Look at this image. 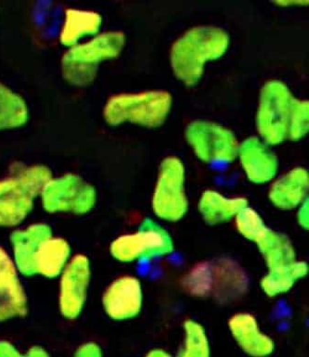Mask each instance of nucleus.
I'll list each match as a JSON object with an SVG mask.
<instances>
[{
    "label": "nucleus",
    "instance_id": "bb28decb",
    "mask_svg": "<svg viewBox=\"0 0 309 357\" xmlns=\"http://www.w3.org/2000/svg\"><path fill=\"white\" fill-rule=\"evenodd\" d=\"M75 355L78 357H100L103 354L102 348L95 342H86L77 348Z\"/></svg>",
    "mask_w": 309,
    "mask_h": 357
},
{
    "label": "nucleus",
    "instance_id": "4468645a",
    "mask_svg": "<svg viewBox=\"0 0 309 357\" xmlns=\"http://www.w3.org/2000/svg\"><path fill=\"white\" fill-rule=\"evenodd\" d=\"M52 236V227L44 223L33 224L27 229L15 230L11 233L13 259L20 274L25 277L36 275V254L41 244Z\"/></svg>",
    "mask_w": 309,
    "mask_h": 357
},
{
    "label": "nucleus",
    "instance_id": "f257e3e1",
    "mask_svg": "<svg viewBox=\"0 0 309 357\" xmlns=\"http://www.w3.org/2000/svg\"><path fill=\"white\" fill-rule=\"evenodd\" d=\"M229 36L223 29L211 26L193 28L174 43L171 66L174 74L187 86H195L204 74V64L227 52Z\"/></svg>",
    "mask_w": 309,
    "mask_h": 357
},
{
    "label": "nucleus",
    "instance_id": "a878e982",
    "mask_svg": "<svg viewBox=\"0 0 309 357\" xmlns=\"http://www.w3.org/2000/svg\"><path fill=\"white\" fill-rule=\"evenodd\" d=\"M308 101L293 98L289 119L288 137L293 142H299L308 134L309 128Z\"/></svg>",
    "mask_w": 309,
    "mask_h": 357
},
{
    "label": "nucleus",
    "instance_id": "c85d7f7f",
    "mask_svg": "<svg viewBox=\"0 0 309 357\" xmlns=\"http://www.w3.org/2000/svg\"><path fill=\"white\" fill-rule=\"evenodd\" d=\"M297 220L299 224L303 227V229H308V202L306 199L301 205H300V209L299 213H297Z\"/></svg>",
    "mask_w": 309,
    "mask_h": 357
},
{
    "label": "nucleus",
    "instance_id": "4be33fe9",
    "mask_svg": "<svg viewBox=\"0 0 309 357\" xmlns=\"http://www.w3.org/2000/svg\"><path fill=\"white\" fill-rule=\"evenodd\" d=\"M308 273V264L296 261L282 268L269 270L268 274L261 280V288L269 297L286 294L293 288L296 281L305 278Z\"/></svg>",
    "mask_w": 309,
    "mask_h": 357
},
{
    "label": "nucleus",
    "instance_id": "0eeeda50",
    "mask_svg": "<svg viewBox=\"0 0 309 357\" xmlns=\"http://www.w3.org/2000/svg\"><path fill=\"white\" fill-rule=\"evenodd\" d=\"M293 97L287 86L271 81L261 91L257 115V130L266 143L279 145L288 137Z\"/></svg>",
    "mask_w": 309,
    "mask_h": 357
},
{
    "label": "nucleus",
    "instance_id": "f3484780",
    "mask_svg": "<svg viewBox=\"0 0 309 357\" xmlns=\"http://www.w3.org/2000/svg\"><path fill=\"white\" fill-rule=\"evenodd\" d=\"M308 185V171L296 168L271 185L269 199L279 209L293 210L306 201Z\"/></svg>",
    "mask_w": 309,
    "mask_h": 357
},
{
    "label": "nucleus",
    "instance_id": "5701e85b",
    "mask_svg": "<svg viewBox=\"0 0 309 357\" xmlns=\"http://www.w3.org/2000/svg\"><path fill=\"white\" fill-rule=\"evenodd\" d=\"M29 117L24 98L0 82V131L22 128Z\"/></svg>",
    "mask_w": 309,
    "mask_h": 357
},
{
    "label": "nucleus",
    "instance_id": "393cba45",
    "mask_svg": "<svg viewBox=\"0 0 309 357\" xmlns=\"http://www.w3.org/2000/svg\"><path fill=\"white\" fill-rule=\"evenodd\" d=\"M238 231L248 241H257L268 229L259 213L246 206L235 216Z\"/></svg>",
    "mask_w": 309,
    "mask_h": 357
},
{
    "label": "nucleus",
    "instance_id": "7ed1b4c3",
    "mask_svg": "<svg viewBox=\"0 0 309 357\" xmlns=\"http://www.w3.org/2000/svg\"><path fill=\"white\" fill-rule=\"evenodd\" d=\"M125 45V33L109 31L70 47L61 61L63 79L78 88L91 85L96 79L100 64L117 58Z\"/></svg>",
    "mask_w": 309,
    "mask_h": 357
},
{
    "label": "nucleus",
    "instance_id": "a211bd4d",
    "mask_svg": "<svg viewBox=\"0 0 309 357\" xmlns=\"http://www.w3.org/2000/svg\"><path fill=\"white\" fill-rule=\"evenodd\" d=\"M103 17L93 10L68 8L64 14V22L60 33L63 46H77L83 38L96 36L103 25Z\"/></svg>",
    "mask_w": 309,
    "mask_h": 357
},
{
    "label": "nucleus",
    "instance_id": "1a4fd4ad",
    "mask_svg": "<svg viewBox=\"0 0 309 357\" xmlns=\"http://www.w3.org/2000/svg\"><path fill=\"white\" fill-rule=\"evenodd\" d=\"M185 167L176 157L163 161L153 197V209L165 221L181 220L188 212L189 204L185 193Z\"/></svg>",
    "mask_w": 309,
    "mask_h": 357
},
{
    "label": "nucleus",
    "instance_id": "f8f14e48",
    "mask_svg": "<svg viewBox=\"0 0 309 357\" xmlns=\"http://www.w3.org/2000/svg\"><path fill=\"white\" fill-rule=\"evenodd\" d=\"M143 292L137 278L126 275L117 278L107 288L103 297V305L107 316L112 319H133L142 308Z\"/></svg>",
    "mask_w": 309,
    "mask_h": 357
},
{
    "label": "nucleus",
    "instance_id": "412c9836",
    "mask_svg": "<svg viewBox=\"0 0 309 357\" xmlns=\"http://www.w3.org/2000/svg\"><path fill=\"white\" fill-rule=\"evenodd\" d=\"M255 243L265 258L269 270L282 268L296 261V251L290 240L269 227Z\"/></svg>",
    "mask_w": 309,
    "mask_h": 357
},
{
    "label": "nucleus",
    "instance_id": "6e6552de",
    "mask_svg": "<svg viewBox=\"0 0 309 357\" xmlns=\"http://www.w3.org/2000/svg\"><path fill=\"white\" fill-rule=\"evenodd\" d=\"M169 233L151 219L146 218L135 234L123 235L112 241L110 252L119 262L131 263L172 254Z\"/></svg>",
    "mask_w": 309,
    "mask_h": 357
},
{
    "label": "nucleus",
    "instance_id": "ddd939ff",
    "mask_svg": "<svg viewBox=\"0 0 309 357\" xmlns=\"http://www.w3.org/2000/svg\"><path fill=\"white\" fill-rule=\"evenodd\" d=\"M28 313V302L13 258L0 246V322Z\"/></svg>",
    "mask_w": 309,
    "mask_h": 357
},
{
    "label": "nucleus",
    "instance_id": "f03ea898",
    "mask_svg": "<svg viewBox=\"0 0 309 357\" xmlns=\"http://www.w3.org/2000/svg\"><path fill=\"white\" fill-rule=\"evenodd\" d=\"M53 178L46 165H36L16 169L0 180V227L21 225L33 209L45 185Z\"/></svg>",
    "mask_w": 309,
    "mask_h": 357
},
{
    "label": "nucleus",
    "instance_id": "cd10ccee",
    "mask_svg": "<svg viewBox=\"0 0 309 357\" xmlns=\"http://www.w3.org/2000/svg\"><path fill=\"white\" fill-rule=\"evenodd\" d=\"M22 356H24V354L20 352L18 348L10 342L4 341V340L0 341V357H21Z\"/></svg>",
    "mask_w": 309,
    "mask_h": 357
},
{
    "label": "nucleus",
    "instance_id": "c756f323",
    "mask_svg": "<svg viewBox=\"0 0 309 357\" xmlns=\"http://www.w3.org/2000/svg\"><path fill=\"white\" fill-rule=\"evenodd\" d=\"M25 356L29 357H46L49 356V353L47 352V350L45 348L38 347V345H36V347H32L28 349L27 353L25 354Z\"/></svg>",
    "mask_w": 309,
    "mask_h": 357
},
{
    "label": "nucleus",
    "instance_id": "aec40b11",
    "mask_svg": "<svg viewBox=\"0 0 309 357\" xmlns=\"http://www.w3.org/2000/svg\"><path fill=\"white\" fill-rule=\"evenodd\" d=\"M246 206H248V202L246 198H226L213 190L204 192L199 202V211L208 225L225 223L235 218Z\"/></svg>",
    "mask_w": 309,
    "mask_h": 357
},
{
    "label": "nucleus",
    "instance_id": "6ab92c4d",
    "mask_svg": "<svg viewBox=\"0 0 309 357\" xmlns=\"http://www.w3.org/2000/svg\"><path fill=\"white\" fill-rule=\"evenodd\" d=\"M71 246L63 238L50 237L36 257V272L47 278H58L71 259Z\"/></svg>",
    "mask_w": 309,
    "mask_h": 357
},
{
    "label": "nucleus",
    "instance_id": "b1692460",
    "mask_svg": "<svg viewBox=\"0 0 309 357\" xmlns=\"http://www.w3.org/2000/svg\"><path fill=\"white\" fill-rule=\"evenodd\" d=\"M186 341L179 356L182 357H206L210 355L209 341L203 326L193 320L184 323Z\"/></svg>",
    "mask_w": 309,
    "mask_h": 357
},
{
    "label": "nucleus",
    "instance_id": "dca6fc26",
    "mask_svg": "<svg viewBox=\"0 0 309 357\" xmlns=\"http://www.w3.org/2000/svg\"><path fill=\"white\" fill-rule=\"evenodd\" d=\"M229 327L237 344L248 355L262 357L273 353L274 342L261 333L257 319L252 314H235L229 319Z\"/></svg>",
    "mask_w": 309,
    "mask_h": 357
},
{
    "label": "nucleus",
    "instance_id": "2eb2a0df",
    "mask_svg": "<svg viewBox=\"0 0 309 357\" xmlns=\"http://www.w3.org/2000/svg\"><path fill=\"white\" fill-rule=\"evenodd\" d=\"M238 155L241 167L250 181L265 184L278 172V160L257 137H249L239 146Z\"/></svg>",
    "mask_w": 309,
    "mask_h": 357
},
{
    "label": "nucleus",
    "instance_id": "7c9ffc66",
    "mask_svg": "<svg viewBox=\"0 0 309 357\" xmlns=\"http://www.w3.org/2000/svg\"><path fill=\"white\" fill-rule=\"evenodd\" d=\"M148 356L151 357H168L170 356L169 354L165 352V351L162 349H154L151 350L150 353L148 354Z\"/></svg>",
    "mask_w": 309,
    "mask_h": 357
},
{
    "label": "nucleus",
    "instance_id": "39448f33",
    "mask_svg": "<svg viewBox=\"0 0 309 357\" xmlns=\"http://www.w3.org/2000/svg\"><path fill=\"white\" fill-rule=\"evenodd\" d=\"M246 275L230 262L201 264L185 278L188 291L199 297L230 300L246 289Z\"/></svg>",
    "mask_w": 309,
    "mask_h": 357
},
{
    "label": "nucleus",
    "instance_id": "9d476101",
    "mask_svg": "<svg viewBox=\"0 0 309 357\" xmlns=\"http://www.w3.org/2000/svg\"><path fill=\"white\" fill-rule=\"evenodd\" d=\"M186 139L198 158L206 162H230L239 144L232 131L216 123L196 121L188 126Z\"/></svg>",
    "mask_w": 309,
    "mask_h": 357
},
{
    "label": "nucleus",
    "instance_id": "9b49d317",
    "mask_svg": "<svg viewBox=\"0 0 309 357\" xmlns=\"http://www.w3.org/2000/svg\"><path fill=\"white\" fill-rule=\"evenodd\" d=\"M91 278L89 258L84 255L72 257L61 274L59 309L61 316L69 320L80 316L85 307Z\"/></svg>",
    "mask_w": 309,
    "mask_h": 357
},
{
    "label": "nucleus",
    "instance_id": "423d86ee",
    "mask_svg": "<svg viewBox=\"0 0 309 357\" xmlns=\"http://www.w3.org/2000/svg\"><path fill=\"white\" fill-rule=\"evenodd\" d=\"M41 204L47 213H73L86 215L97 202V190L75 174L52 178L40 194Z\"/></svg>",
    "mask_w": 309,
    "mask_h": 357
},
{
    "label": "nucleus",
    "instance_id": "20e7f679",
    "mask_svg": "<svg viewBox=\"0 0 309 357\" xmlns=\"http://www.w3.org/2000/svg\"><path fill=\"white\" fill-rule=\"evenodd\" d=\"M172 101V96L162 90L114 96L104 107V120L112 126L130 122L148 128H159L167 120Z\"/></svg>",
    "mask_w": 309,
    "mask_h": 357
}]
</instances>
